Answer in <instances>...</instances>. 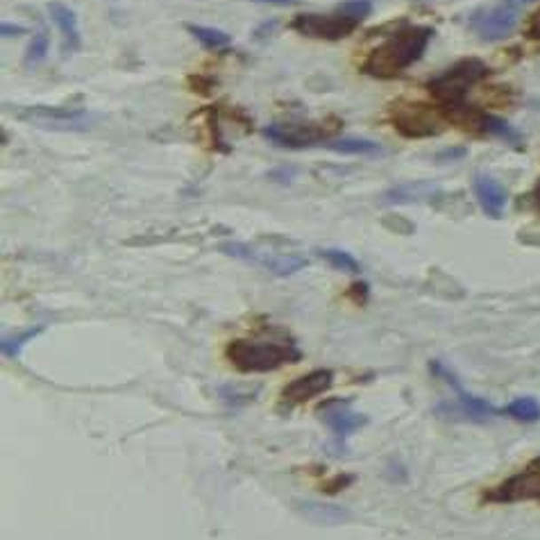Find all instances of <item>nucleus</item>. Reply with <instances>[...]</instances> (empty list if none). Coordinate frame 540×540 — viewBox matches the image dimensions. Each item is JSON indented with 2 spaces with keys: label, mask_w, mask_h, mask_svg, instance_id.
<instances>
[{
  "label": "nucleus",
  "mask_w": 540,
  "mask_h": 540,
  "mask_svg": "<svg viewBox=\"0 0 540 540\" xmlns=\"http://www.w3.org/2000/svg\"><path fill=\"white\" fill-rule=\"evenodd\" d=\"M484 499L495 502V505H515V502H538L540 505V461H534L522 473L486 490Z\"/></svg>",
  "instance_id": "nucleus-6"
},
{
  "label": "nucleus",
  "mask_w": 540,
  "mask_h": 540,
  "mask_svg": "<svg viewBox=\"0 0 540 540\" xmlns=\"http://www.w3.org/2000/svg\"><path fill=\"white\" fill-rule=\"evenodd\" d=\"M221 250L225 254H230V257L263 266L273 275H282V278L298 273V270H302V268L307 266V259L300 257V254H266L259 253V250H254V247L250 246H243V243H223Z\"/></svg>",
  "instance_id": "nucleus-9"
},
{
  "label": "nucleus",
  "mask_w": 540,
  "mask_h": 540,
  "mask_svg": "<svg viewBox=\"0 0 540 540\" xmlns=\"http://www.w3.org/2000/svg\"><path fill=\"white\" fill-rule=\"evenodd\" d=\"M350 298L356 300L359 304H365V300H368V286H365V284H355L350 291Z\"/></svg>",
  "instance_id": "nucleus-25"
},
{
  "label": "nucleus",
  "mask_w": 540,
  "mask_h": 540,
  "mask_svg": "<svg viewBox=\"0 0 540 540\" xmlns=\"http://www.w3.org/2000/svg\"><path fill=\"white\" fill-rule=\"evenodd\" d=\"M48 46H51V36H48L46 27H39V30L35 32V36H32L30 48H27V52H26L27 67H36V64H42L48 55Z\"/></svg>",
  "instance_id": "nucleus-20"
},
{
  "label": "nucleus",
  "mask_w": 540,
  "mask_h": 540,
  "mask_svg": "<svg viewBox=\"0 0 540 540\" xmlns=\"http://www.w3.org/2000/svg\"><path fill=\"white\" fill-rule=\"evenodd\" d=\"M227 361L239 372H273L302 359V352L288 336L237 339L227 345Z\"/></svg>",
  "instance_id": "nucleus-2"
},
{
  "label": "nucleus",
  "mask_w": 540,
  "mask_h": 540,
  "mask_svg": "<svg viewBox=\"0 0 540 540\" xmlns=\"http://www.w3.org/2000/svg\"><path fill=\"white\" fill-rule=\"evenodd\" d=\"M21 119L35 121V123H73L84 116V109H68V107H26L16 112Z\"/></svg>",
  "instance_id": "nucleus-15"
},
{
  "label": "nucleus",
  "mask_w": 540,
  "mask_h": 540,
  "mask_svg": "<svg viewBox=\"0 0 540 540\" xmlns=\"http://www.w3.org/2000/svg\"><path fill=\"white\" fill-rule=\"evenodd\" d=\"M484 132L493 134V137L515 145V148H522V134H520L513 125L506 123V121L495 119V116H484Z\"/></svg>",
  "instance_id": "nucleus-18"
},
{
  "label": "nucleus",
  "mask_w": 540,
  "mask_h": 540,
  "mask_svg": "<svg viewBox=\"0 0 540 540\" xmlns=\"http://www.w3.org/2000/svg\"><path fill=\"white\" fill-rule=\"evenodd\" d=\"M320 257L330 266H334L336 270H343V273H359L361 270L359 262L352 254L343 253V250H320Z\"/></svg>",
  "instance_id": "nucleus-22"
},
{
  "label": "nucleus",
  "mask_w": 540,
  "mask_h": 540,
  "mask_svg": "<svg viewBox=\"0 0 540 540\" xmlns=\"http://www.w3.org/2000/svg\"><path fill=\"white\" fill-rule=\"evenodd\" d=\"M529 36H534V39H540V10L536 12L534 16H531V21H529Z\"/></svg>",
  "instance_id": "nucleus-27"
},
{
  "label": "nucleus",
  "mask_w": 540,
  "mask_h": 540,
  "mask_svg": "<svg viewBox=\"0 0 540 540\" xmlns=\"http://www.w3.org/2000/svg\"><path fill=\"white\" fill-rule=\"evenodd\" d=\"M474 193H477V200L486 211V216L502 218L506 209V189L495 177L484 176V173L474 176Z\"/></svg>",
  "instance_id": "nucleus-13"
},
{
  "label": "nucleus",
  "mask_w": 540,
  "mask_h": 540,
  "mask_svg": "<svg viewBox=\"0 0 540 540\" xmlns=\"http://www.w3.org/2000/svg\"><path fill=\"white\" fill-rule=\"evenodd\" d=\"M339 12L345 16H352L356 21H364L365 16L372 12L371 0H348L343 5H339Z\"/></svg>",
  "instance_id": "nucleus-24"
},
{
  "label": "nucleus",
  "mask_w": 540,
  "mask_h": 540,
  "mask_svg": "<svg viewBox=\"0 0 540 540\" xmlns=\"http://www.w3.org/2000/svg\"><path fill=\"white\" fill-rule=\"evenodd\" d=\"M189 35H193L198 42L202 43L209 51H218V48H225L231 42V36L227 32L216 30V27H205V26H186Z\"/></svg>",
  "instance_id": "nucleus-19"
},
{
  "label": "nucleus",
  "mask_w": 540,
  "mask_h": 540,
  "mask_svg": "<svg viewBox=\"0 0 540 540\" xmlns=\"http://www.w3.org/2000/svg\"><path fill=\"white\" fill-rule=\"evenodd\" d=\"M489 73V67L484 62H479V59H463L457 67L448 68L445 73L434 77L432 82H429V91L434 93V98H438L448 107L461 105L468 89L473 84H477L479 80H484Z\"/></svg>",
  "instance_id": "nucleus-3"
},
{
  "label": "nucleus",
  "mask_w": 540,
  "mask_h": 540,
  "mask_svg": "<svg viewBox=\"0 0 540 540\" xmlns=\"http://www.w3.org/2000/svg\"><path fill=\"white\" fill-rule=\"evenodd\" d=\"M0 32H3V36H21V35H26V30H23L21 26H14V23H3V26H0Z\"/></svg>",
  "instance_id": "nucleus-26"
},
{
  "label": "nucleus",
  "mask_w": 540,
  "mask_h": 540,
  "mask_svg": "<svg viewBox=\"0 0 540 540\" xmlns=\"http://www.w3.org/2000/svg\"><path fill=\"white\" fill-rule=\"evenodd\" d=\"M436 186L432 184H409V186H400V189H393L391 193H386V200L388 202H411V200H420L427 193H434Z\"/></svg>",
  "instance_id": "nucleus-21"
},
{
  "label": "nucleus",
  "mask_w": 540,
  "mask_h": 540,
  "mask_svg": "<svg viewBox=\"0 0 540 540\" xmlns=\"http://www.w3.org/2000/svg\"><path fill=\"white\" fill-rule=\"evenodd\" d=\"M434 30L432 27L422 26H409L397 30L395 35L388 36L380 48L368 55L364 64L365 75L372 77H395L400 75L404 68L416 64L422 57V52L427 51L429 42H432Z\"/></svg>",
  "instance_id": "nucleus-1"
},
{
  "label": "nucleus",
  "mask_w": 540,
  "mask_h": 540,
  "mask_svg": "<svg viewBox=\"0 0 540 540\" xmlns=\"http://www.w3.org/2000/svg\"><path fill=\"white\" fill-rule=\"evenodd\" d=\"M534 0H505L502 5L490 7V10L479 12L473 16L470 27L477 32L481 39L486 42H497V39H505L513 32V27L518 26L520 10L527 7Z\"/></svg>",
  "instance_id": "nucleus-5"
},
{
  "label": "nucleus",
  "mask_w": 540,
  "mask_h": 540,
  "mask_svg": "<svg viewBox=\"0 0 540 540\" xmlns=\"http://www.w3.org/2000/svg\"><path fill=\"white\" fill-rule=\"evenodd\" d=\"M253 3H266V5H278V7H291L298 0H253Z\"/></svg>",
  "instance_id": "nucleus-29"
},
{
  "label": "nucleus",
  "mask_w": 540,
  "mask_h": 540,
  "mask_svg": "<svg viewBox=\"0 0 540 540\" xmlns=\"http://www.w3.org/2000/svg\"><path fill=\"white\" fill-rule=\"evenodd\" d=\"M334 384V372L332 371H314L309 375L298 377L282 391V400L288 404H302V402L314 400V397L327 393Z\"/></svg>",
  "instance_id": "nucleus-10"
},
{
  "label": "nucleus",
  "mask_w": 540,
  "mask_h": 540,
  "mask_svg": "<svg viewBox=\"0 0 540 540\" xmlns=\"http://www.w3.org/2000/svg\"><path fill=\"white\" fill-rule=\"evenodd\" d=\"M323 420L327 422V427L336 434V436H350V434L359 432L361 427L368 425V418L364 413L352 411L345 402H327L323 409Z\"/></svg>",
  "instance_id": "nucleus-12"
},
{
  "label": "nucleus",
  "mask_w": 540,
  "mask_h": 540,
  "mask_svg": "<svg viewBox=\"0 0 540 540\" xmlns=\"http://www.w3.org/2000/svg\"><path fill=\"white\" fill-rule=\"evenodd\" d=\"M336 129V125H316V123H273L263 128V137L273 141L279 148H309V145L325 144L327 137Z\"/></svg>",
  "instance_id": "nucleus-8"
},
{
  "label": "nucleus",
  "mask_w": 540,
  "mask_h": 540,
  "mask_svg": "<svg viewBox=\"0 0 540 540\" xmlns=\"http://www.w3.org/2000/svg\"><path fill=\"white\" fill-rule=\"evenodd\" d=\"M534 198H536V202H538V207H540V182H538V184H536V191H534Z\"/></svg>",
  "instance_id": "nucleus-30"
},
{
  "label": "nucleus",
  "mask_w": 540,
  "mask_h": 540,
  "mask_svg": "<svg viewBox=\"0 0 540 540\" xmlns=\"http://www.w3.org/2000/svg\"><path fill=\"white\" fill-rule=\"evenodd\" d=\"M361 21L352 19V16H345L340 12L336 14H300L291 21V27L295 32L304 36H311V39H325V42H339L345 39L348 35L356 30Z\"/></svg>",
  "instance_id": "nucleus-7"
},
{
  "label": "nucleus",
  "mask_w": 540,
  "mask_h": 540,
  "mask_svg": "<svg viewBox=\"0 0 540 540\" xmlns=\"http://www.w3.org/2000/svg\"><path fill=\"white\" fill-rule=\"evenodd\" d=\"M432 372H436L438 377H442V380L448 381L450 386H452L454 391H457L458 395V404H461L463 413L470 418V420H489V418H495L499 416L502 411H497V409L493 407V404H489L486 400H481V397L477 395H470L466 388H463L461 384H458L457 375L454 372H450L445 365L441 364V361H434L432 364Z\"/></svg>",
  "instance_id": "nucleus-11"
},
{
  "label": "nucleus",
  "mask_w": 540,
  "mask_h": 540,
  "mask_svg": "<svg viewBox=\"0 0 540 540\" xmlns=\"http://www.w3.org/2000/svg\"><path fill=\"white\" fill-rule=\"evenodd\" d=\"M463 154H466V150L463 148H457V150H445V153H441L438 154V160H457V157H463Z\"/></svg>",
  "instance_id": "nucleus-28"
},
{
  "label": "nucleus",
  "mask_w": 540,
  "mask_h": 540,
  "mask_svg": "<svg viewBox=\"0 0 540 540\" xmlns=\"http://www.w3.org/2000/svg\"><path fill=\"white\" fill-rule=\"evenodd\" d=\"M505 416L513 418L518 422H538L540 420V404L534 397H518L505 409Z\"/></svg>",
  "instance_id": "nucleus-17"
},
{
  "label": "nucleus",
  "mask_w": 540,
  "mask_h": 540,
  "mask_svg": "<svg viewBox=\"0 0 540 540\" xmlns=\"http://www.w3.org/2000/svg\"><path fill=\"white\" fill-rule=\"evenodd\" d=\"M327 150H334L340 154H380V144L368 139H332L323 144Z\"/></svg>",
  "instance_id": "nucleus-16"
},
{
  "label": "nucleus",
  "mask_w": 540,
  "mask_h": 540,
  "mask_svg": "<svg viewBox=\"0 0 540 540\" xmlns=\"http://www.w3.org/2000/svg\"><path fill=\"white\" fill-rule=\"evenodd\" d=\"M48 14L55 21V26L59 27L64 36V48L67 52H75L82 48V39H80V27H77V16L71 7H67L64 3H51L48 5Z\"/></svg>",
  "instance_id": "nucleus-14"
},
{
  "label": "nucleus",
  "mask_w": 540,
  "mask_h": 540,
  "mask_svg": "<svg viewBox=\"0 0 540 540\" xmlns=\"http://www.w3.org/2000/svg\"><path fill=\"white\" fill-rule=\"evenodd\" d=\"M391 123L402 137L422 139L442 132V116L429 105L402 103L391 109Z\"/></svg>",
  "instance_id": "nucleus-4"
},
{
  "label": "nucleus",
  "mask_w": 540,
  "mask_h": 540,
  "mask_svg": "<svg viewBox=\"0 0 540 540\" xmlns=\"http://www.w3.org/2000/svg\"><path fill=\"white\" fill-rule=\"evenodd\" d=\"M43 327L39 325V327H32V330H27L26 334H19V336H7V339H3V355L5 356H16L19 355V350H21L23 345L27 343L30 339H35L36 334H42Z\"/></svg>",
  "instance_id": "nucleus-23"
}]
</instances>
